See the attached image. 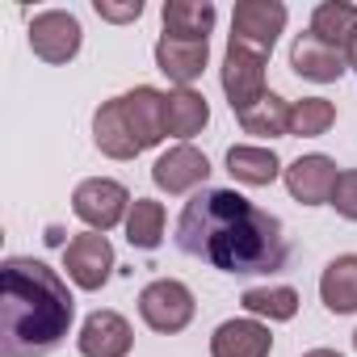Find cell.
Instances as JSON below:
<instances>
[{"mask_svg": "<svg viewBox=\"0 0 357 357\" xmlns=\"http://www.w3.org/2000/svg\"><path fill=\"white\" fill-rule=\"evenodd\" d=\"M176 248L223 273H278L286 269L290 244L278 215L252 206L236 190H202L176 219Z\"/></svg>", "mask_w": 357, "mask_h": 357, "instance_id": "cell-1", "label": "cell"}, {"mask_svg": "<svg viewBox=\"0 0 357 357\" xmlns=\"http://www.w3.org/2000/svg\"><path fill=\"white\" fill-rule=\"evenodd\" d=\"M72 319L76 298L47 261H0V353L5 357H43L59 349Z\"/></svg>", "mask_w": 357, "mask_h": 357, "instance_id": "cell-2", "label": "cell"}, {"mask_svg": "<svg viewBox=\"0 0 357 357\" xmlns=\"http://www.w3.org/2000/svg\"><path fill=\"white\" fill-rule=\"evenodd\" d=\"M198 303H194V290L185 282H176V278H155L139 290V315L151 332H185L190 319H194Z\"/></svg>", "mask_w": 357, "mask_h": 357, "instance_id": "cell-3", "label": "cell"}, {"mask_svg": "<svg viewBox=\"0 0 357 357\" xmlns=\"http://www.w3.org/2000/svg\"><path fill=\"white\" fill-rule=\"evenodd\" d=\"M265 51L257 47H244L236 38H227V55H223V93H227V105L231 114L240 118L244 109H252L269 89H265Z\"/></svg>", "mask_w": 357, "mask_h": 357, "instance_id": "cell-4", "label": "cell"}, {"mask_svg": "<svg viewBox=\"0 0 357 357\" xmlns=\"http://www.w3.org/2000/svg\"><path fill=\"white\" fill-rule=\"evenodd\" d=\"M72 215L80 223H89V231H109L130 215V194L122 181H109V176H89V181L76 185L72 194Z\"/></svg>", "mask_w": 357, "mask_h": 357, "instance_id": "cell-5", "label": "cell"}, {"mask_svg": "<svg viewBox=\"0 0 357 357\" xmlns=\"http://www.w3.org/2000/svg\"><path fill=\"white\" fill-rule=\"evenodd\" d=\"M80 43H84V30L76 22V13L68 9H43L30 17V51L43 59V63H72L80 55Z\"/></svg>", "mask_w": 357, "mask_h": 357, "instance_id": "cell-6", "label": "cell"}, {"mask_svg": "<svg viewBox=\"0 0 357 357\" xmlns=\"http://www.w3.org/2000/svg\"><path fill=\"white\" fill-rule=\"evenodd\" d=\"M286 17H290V9L282 0H240L231 13V38L269 55L278 34L286 30Z\"/></svg>", "mask_w": 357, "mask_h": 357, "instance_id": "cell-7", "label": "cell"}, {"mask_svg": "<svg viewBox=\"0 0 357 357\" xmlns=\"http://www.w3.org/2000/svg\"><path fill=\"white\" fill-rule=\"evenodd\" d=\"M63 269L80 290H101L114 273V244L101 231H84L63 248Z\"/></svg>", "mask_w": 357, "mask_h": 357, "instance_id": "cell-8", "label": "cell"}, {"mask_svg": "<svg viewBox=\"0 0 357 357\" xmlns=\"http://www.w3.org/2000/svg\"><path fill=\"white\" fill-rule=\"evenodd\" d=\"M206 176H211V160L194 143H176L151 164V181L164 194H190V190L206 185Z\"/></svg>", "mask_w": 357, "mask_h": 357, "instance_id": "cell-9", "label": "cell"}, {"mask_svg": "<svg viewBox=\"0 0 357 357\" xmlns=\"http://www.w3.org/2000/svg\"><path fill=\"white\" fill-rule=\"evenodd\" d=\"M286 190H290V198L294 202H303V206H324V202H332V190H336V160L332 155H298L286 172Z\"/></svg>", "mask_w": 357, "mask_h": 357, "instance_id": "cell-10", "label": "cell"}, {"mask_svg": "<svg viewBox=\"0 0 357 357\" xmlns=\"http://www.w3.org/2000/svg\"><path fill=\"white\" fill-rule=\"evenodd\" d=\"M118 105H122V118H126V126H130V135H135V143H139L143 151L155 147V143L168 135V130H164V93H160V89L139 84V89H130V93H122Z\"/></svg>", "mask_w": 357, "mask_h": 357, "instance_id": "cell-11", "label": "cell"}, {"mask_svg": "<svg viewBox=\"0 0 357 357\" xmlns=\"http://www.w3.org/2000/svg\"><path fill=\"white\" fill-rule=\"evenodd\" d=\"M76 344H80L84 357H126L130 344H135V332H130L126 315H118V311H93L80 324Z\"/></svg>", "mask_w": 357, "mask_h": 357, "instance_id": "cell-12", "label": "cell"}, {"mask_svg": "<svg viewBox=\"0 0 357 357\" xmlns=\"http://www.w3.org/2000/svg\"><path fill=\"white\" fill-rule=\"evenodd\" d=\"M206 59H211V47H206V43L172 38V34H160V43H155V68H160L176 89H190V84L206 72Z\"/></svg>", "mask_w": 357, "mask_h": 357, "instance_id": "cell-13", "label": "cell"}, {"mask_svg": "<svg viewBox=\"0 0 357 357\" xmlns=\"http://www.w3.org/2000/svg\"><path fill=\"white\" fill-rule=\"evenodd\" d=\"M290 68H294V76H303V80L332 84V80H340V76H344L349 59H344V51H336V47L319 43V38L307 30V34H298V38L290 43Z\"/></svg>", "mask_w": 357, "mask_h": 357, "instance_id": "cell-14", "label": "cell"}, {"mask_svg": "<svg viewBox=\"0 0 357 357\" xmlns=\"http://www.w3.org/2000/svg\"><path fill=\"white\" fill-rule=\"evenodd\" d=\"M273 336L261 319H227L211 336V357H269Z\"/></svg>", "mask_w": 357, "mask_h": 357, "instance_id": "cell-15", "label": "cell"}, {"mask_svg": "<svg viewBox=\"0 0 357 357\" xmlns=\"http://www.w3.org/2000/svg\"><path fill=\"white\" fill-rule=\"evenodd\" d=\"M164 34L172 38H190V43H206V34L219 22V9L211 0H164Z\"/></svg>", "mask_w": 357, "mask_h": 357, "instance_id": "cell-16", "label": "cell"}, {"mask_svg": "<svg viewBox=\"0 0 357 357\" xmlns=\"http://www.w3.org/2000/svg\"><path fill=\"white\" fill-rule=\"evenodd\" d=\"M206 122H211V105H206V97L198 89H172V93H164V130L172 139L185 143V139L202 135Z\"/></svg>", "mask_w": 357, "mask_h": 357, "instance_id": "cell-17", "label": "cell"}, {"mask_svg": "<svg viewBox=\"0 0 357 357\" xmlns=\"http://www.w3.org/2000/svg\"><path fill=\"white\" fill-rule=\"evenodd\" d=\"M227 172L236 176L240 185H252V190H257V185H273L286 168H282V160H278L273 147L236 143V147H227Z\"/></svg>", "mask_w": 357, "mask_h": 357, "instance_id": "cell-18", "label": "cell"}, {"mask_svg": "<svg viewBox=\"0 0 357 357\" xmlns=\"http://www.w3.org/2000/svg\"><path fill=\"white\" fill-rule=\"evenodd\" d=\"M93 143H97V151H101V155H109V160H135V155L143 151V147L135 143V135H130L126 118H122L118 97H114V101H105V105L93 114Z\"/></svg>", "mask_w": 357, "mask_h": 357, "instance_id": "cell-19", "label": "cell"}, {"mask_svg": "<svg viewBox=\"0 0 357 357\" xmlns=\"http://www.w3.org/2000/svg\"><path fill=\"white\" fill-rule=\"evenodd\" d=\"M319 298L332 315H353L357 311V252H344L328 261L319 273Z\"/></svg>", "mask_w": 357, "mask_h": 357, "instance_id": "cell-20", "label": "cell"}, {"mask_svg": "<svg viewBox=\"0 0 357 357\" xmlns=\"http://www.w3.org/2000/svg\"><path fill=\"white\" fill-rule=\"evenodd\" d=\"M311 34L336 51H349L357 38V5H349V0H324V5H315Z\"/></svg>", "mask_w": 357, "mask_h": 357, "instance_id": "cell-21", "label": "cell"}, {"mask_svg": "<svg viewBox=\"0 0 357 357\" xmlns=\"http://www.w3.org/2000/svg\"><path fill=\"white\" fill-rule=\"evenodd\" d=\"M240 307L257 319L286 324V319L298 315V290H290V286H248L240 294Z\"/></svg>", "mask_w": 357, "mask_h": 357, "instance_id": "cell-22", "label": "cell"}, {"mask_svg": "<svg viewBox=\"0 0 357 357\" xmlns=\"http://www.w3.org/2000/svg\"><path fill=\"white\" fill-rule=\"evenodd\" d=\"M240 126H244V135H257V139L290 135V101H282L278 93H265L252 109L240 114Z\"/></svg>", "mask_w": 357, "mask_h": 357, "instance_id": "cell-23", "label": "cell"}, {"mask_svg": "<svg viewBox=\"0 0 357 357\" xmlns=\"http://www.w3.org/2000/svg\"><path fill=\"white\" fill-rule=\"evenodd\" d=\"M126 240L130 248H160L164 244V206L151 202V198H135L130 202V215H126Z\"/></svg>", "mask_w": 357, "mask_h": 357, "instance_id": "cell-24", "label": "cell"}, {"mask_svg": "<svg viewBox=\"0 0 357 357\" xmlns=\"http://www.w3.org/2000/svg\"><path fill=\"white\" fill-rule=\"evenodd\" d=\"M336 122V105L328 97H303V101H290V135L294 139H319L328 135Z\"/></svg>", "mask_w": 357, "mask_h": 357, "instance_id": "cell-25", "label": "cell"}, {"mask_svg": "<svg viewBox=\"0 0 357 357\" xmlns=\"http://www.w3.org/2000/svg\"><path fill=\"white\" fill-rule=\"evenodd\" d=\"M328 206H336L340 219L357 223V168H344V172L336 176V190H332V202H328Z\"/></svg>", "mask_w": 357, "mask_h": 357, "instance_id": "cell-26", "label": "cell"}, {"mask_svg": "<svg viewBox=\"0 0 357 357\" xmlns=\"http://www.w3.org/2000/svg\"><path fill=\"white\" fill-rule=\"evenodd\" d=\"M97 17L101 22H114V26H126V22H139L143 17V0H126V5H109V0H97Z\"/></svg>", "mask_w": 357, "mask_h": 357, "instance_id": "cell-27", "label": "cell"}, {"mask_svg": "<svg viewBox=\"0 0 357 357\" xmlns=\"http://www.w3.org/2000/svg\"><path fill=\"white\" fill-rule=\"evenodd\" d=\"M344 59H349V68H353V72H357V38H353V47H349V51H344Z\"/></svg>", "mask_w": 357, "mask_h": 357, "instance_id": "cell-28", "label": "cell"}, {"mask_svg": "<svg viewBox=\"0 0 357 357\" xmlns=\"http://www.w3.org/2000/svg\"><path fill=\"white\" fill-rule=\"evenodd\" d=\"M303 357H340L336 349H311V353H303Z\"/></svg>", "mask_w": 357, "mask_h": 357, "instance_id": "cell-29", "label": "cell"}, {"mask_svg": "<svg viewBox=\"0 0 357 357\" xmlns=\"http://www.w3.org/2000/svg\"><path fill=\"white\" fill-rule=\"evenodd\" d=\"M353 349H357V332H353Z\"/></svg>", "mask_w": 357, "mask_h": 357, "instance_id": "cell-30", "label": "cell"}]
</instances>
